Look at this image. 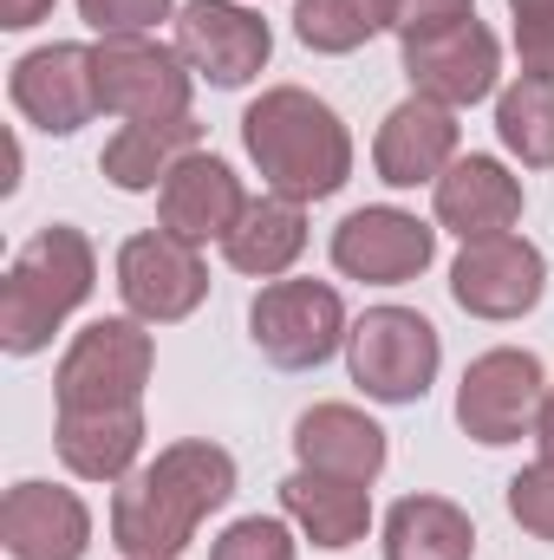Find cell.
Instances as JSON below:
<instances>
[{
  "label": "cell",
  "instance_id": "1",
  "mask_svg": "<svg viewBox=\"0 0 554 560\" xmlns=\"http://www.w3.org/2000/svg\"><path fill=\"white\" fill-rule=\"evenodd\" d=\"M235 495V456L209 436H183L157 450L138 476L112 495V548L125 560H176L189 555L196 528Z\"/></svg>",
  "mask_w": 554,
  "mask_h": 560
},
{
  "label": "cell",
  "instance_id": "2",
  "mask_svg": "<svg viewBox=\"0 0 554 560\" xmlns=\"http://www.w3.org/2000/svg\"><path fill=\"white\" fill-rule=\"evenodd\" d=\"M242 143L262 170V183L287 202H326L353 176V138L339 112L300 85H275L242 112Z\"/></svg>",
  "mask_w": 554,
  "mask_h": 560
},
{
  "label": "cell",
  "instance_id": "3",
  "mask_svg": "<svg viewBox=\"0 0 554 560\" xmlns=\"http://www.w3.org/2000/svg\"><path fill=\"white\" fill-rule=\"evenodd\" d=\"M92 287H99V255H92V242H85L79 229H66V222L39 229V235L13 255L7 280H0V346H7L13 359L46 352L53 332L92 300Z\"/></svg>",
  "mask_w": 554,
  "mask_h": 560
},
{
  "label": "cell",
  "instance_id": "4",
  "mask_svg": "<svg viewBox=\"0 0 554 560\" xmlns=\"http://www.w3.org/2000/svg\"><path fill=\"white\" fill-rule=\"evenodd\" d=\"M346 365L353 385L379 405H417L443 365L437 326L412 306H372L353 332H346Z\"/></svg>",
  "mask_w": 554,
  "mask_h": 560
},
{
  "label": "cell",
  "instance_id": "5",
  "mask_svg": "<svg viewBox=\"0 0 554 560\" xmlns=\"http://www.w3.org/2000/svg\"><path fill=\"white\" fill-rule=\"evenodd\" d=\"M157 346L143 319H92L66 359H59V411H105V405H143Z\"/></svg>",
  "mask_w": 554,
  "mask_h": 560
},
{
  "label": "cell",
  "instance_id": "6",
  "mask_svg": "<svg viewBox=\"0 0 554 560\" xmlns=\"http://www.w3.org/2000/svg\"><path fill=\"white\" fill-rule=\"evenodd\" d=\"M249 332L262 346V359L280 372H313L339 352L346 339V306L339 287L326 280H268L249 306Z\"/></svg>",
  "mask_w": 554,
  "mask_h": 560
},
{
  "label": "cell",
  "instance_id": "7",
  "mask_svg": "<svg viewBox=\"0 0 554 560\" xmlns=\"http://www.w3.org/2000/svg\"><path fill=\"white\" fill-rule=\"evenodd\" d=\"M99 66V105L125 125L150 118H189V66L176 46L150 39V33H105L92 46Z\"/></svg>",
  "mask_w": 554,
  "mask_h": 560
},
{
  "label": "cell",
  "instance_id": "8",
  "mask_svg": "<svg viewBox=\"0 0 554 560\" xmlns=\"http://www.w3.org/2000/svg\"><path fill=\"white\" fill-rule=\"evenodd\" d=\"M542 398H549L542 359L522 352V346H496V352L470 359V372L457 385V423H463V436L503 450V443H516V436L535 430Z\"/></svg>",
  "mask_w": 554,
  "mask_h": 560
},
{
  "label": "cell",
  "instance_id": "9",
  "mask_svg": "<svg viewBox=\"0 0 554 560\" xmlns=\"http://www.w3.org/2000/svg\"><path fill=\"white\" fill-rule=\"evenodd\" d=\"M118 293H125L131 319H143V326H176V319H189L203 306L209 268H203L196 242H176L170 229L131 235L118 248Z\"/></svg>",
  "mask_w": 554,
  "mask_h": 560
},
{
  "label": "cell",
  "instance_id": "10",
  "mask_svg": "<svg viewBox=\"0 0 554 560\" xmlns=\"http://www.w3.org/2000/svg\"><path fill=\"white\" fill-rule=\"evenodd\" d=\"M405 79H412L417 98H437L450 112L476 105L496 92V72H503V46L483 20H457V26H437V33H412L405 39Z\"/></svg>",
  "mask_w": 554,
  "mask_h": 560
},
{
  "label": "cell",
  "instance_id": "11",
  "mask_svg": "<svg viewBox=\"0 0 554 560\" xmlns=\"http://www.w3.org/2000/svg\"><path fill=\"white\" fill-rule=\"evenodd\" d=\"M7 92H13V112H20L26 125L53 131V138H72L79 125H92V118L105 112V105H99L92 46H66V39H53V46L13 59Z\"/></svg>",
  "mask_w": 554,
  "mask_h": 560
},
{
  "label": "cell",
  "instance_id": "12",
  "mask_svg": "<svg viewBox=\"0 0 554 560\" xmlns=\"http://www.w3.org/2000/svg\"><path fill=\"white\" fill-rule=\"evenodd\" d=\"M176 52H183L189 72H203L209 85L235 92V85H249L268 66L275 33H268L262 13H249L235 0H189L176 13Z\"/></svg>",
  "mask_w": 554,
  "mask_h": 560
},
{
  "label": "cell",
  "instance_id": "13",
  "mask_svg": "<svg viewBox=\"0 0 554 560\" xmlns=\"http://www.w3.org/2000/svg\"><path fill=\"white\" fill-rule=\"evenodd\" d=\"M549 287V261L535 242L522 235H483V242H463L457 268H450V293L463 313L476 319H522Z\"/></svg>",
  "mask_w": 554,
  "mask_h": 560
},
{
  "label": "cell",
  "instance_id": "14",
  "mask_svg": "<svg viewBox=\"0 0 554 560\" xmlns=\"http://www.w3.org/2000/svg\"><path fill=\"white\" fill-rule=\"evenodd\" d=\"M430 255H437V229L405 215V209H353L333 229V268L346 280L399 287V280L424 275Z\"/></svg>",
  "mask_w": 554,
  "mask_h": 560
},
{
  "label": "cell",
  "instance_id": "15",
  "mask_svg": "<svg viewBox=\"0 0 554 560\" xmlns=\"http://www.w3.org/2000/svg\"><path fill=\"white\" fill-rule=\"evenodd\" d=\"M0 541L13 560H85L92 509L59 482H13L0 502Z\"/></svg>",
  "mask_w": 554,
  "mask_h": 560
},
{
  "label": "cell",
  "instance_id": "16",
  "mask_svg": "<svg viewBox=\"0 0 554 560\" xmlns=\"http://www.w3.org/2000/svg\"><path fill=\"white\" fill-rule=\"evenodd\" d=\"M242 209H249V196H242V176L222 163V156H209V150H196V156H183L170 176H163V196H157V215H163V229L176 235V242H229V229L242 222Z\"/></svg>",
  "mask_w": 554,
  "mask_h": 560
},
{
  "label": "cell",
  "instance_id": "17",
  "mask_svg": "<svg viewBox=\"0 0 554 560\" xmlns=\"http://www.w3.org/2000/svg\"><path fill=\"white\" fill-rule=\"evenodd\" d=\"M372 163L392 189H417V183H437L450 163H457V112L437 105V98H405L372 143Z\"/></svg>",
  "mask_w": 554,
  "mask_h": 560
},
{
  "label": "cell",
  "instance_id": "18",
  "mask_svg": "<svg viewBox=\"0 0 554 560\" xmlns=\"http://www.w3.org/2000/svg\"><path fill=\"white\" fill-rule=\"evenodd\" d=\"M430 189H437V222L463 242L509 235L522 222V183L496 156H457Z\"/></svg>",
  "mask_w": 554,
  "mask_h": 560
},
{
  "label": "cell",
  "instance_id": "19",
  "mask_svg": "<svg viewBox=\"0 0 554 560\" xmlns=\"http://www.w3.org/2000/svg\"><path fill=\"white\" fill-rule=\"evenodd\" d=\"M280 509H287V522H293L313 548H326V555L366 541V528H372V495H366V482H346V476H326V469H293V476L280 482Z\"/></svg>",
  "mask_w": 554,
  "mask_h": 560
},
{
  "label": "cell",
  "instance_id": "20",
  "mask_svg": "<svg viewBox=\"0 0 554 560\" xmlns=\"http://www.w3.org/2000/svg\"><path fill=\"white\" fill-rule=\"evenodd\" d=\"M293 456L300 469H326L346 482H372L385 469V430L353 411V405H313L293 423Z\"/></svg>",
  "mask_w": 554,
  "mask_h": 560
},
{
  "label": "cell",
  "instance_id": "21",
  "mask_svg": "<svg viewBox=\"0 0 554 560\" xmlns=\"http://www.w3.org/2000/svg\"><path fill=\"white\" fill-rule=\"evenodd\" d=\"M59 463L85 482H125L143 450V405H105V411H59Z\"/></svg>",
  "mask_w": 554,
  "mask_h": 560
},
{
  "label": "cell",
  "instance_id": "22",
  "mask_svg": "<svg viewBox=\"0 0 554 560\" xmlns=\"http://www.w3.org/2000/svg\"><path fill=\"white\" fill-rule=\"evenodd\" d=\"M300 248H307V215H300V202H287L275 189H268L262 202H249L242 222H235L229 242H222L229 268H235V275H255V280H280L300 261Z\"/></svg>",
  "mask_w": 554,
  "mask_h": 560
},
{
  "label": "cell",
  "instance_id": "23",
  "mask_svg": "<svg viewBox=\"0 0 554 560\" xmlns=\"http://www.w3.org/2000/svg\"><path fill=\"white\" fill-rule=\"evenodd\" d=\"M203 150V125L196 118H150V125H125L118 138L105 143V156H99V170L118 183V189H157L183 156H196Z\"/></svg>",
  "mask_w": 554,
  "mask_h": 560
},
{
  "label": "cell",
  "instance_id": "24",
  "mask_svg": "<svg viewBox=\"0 0 554 560\" xmlns=\"http://www.w3.org/2000/svg\"><path fill=\"white\" fill-rule=\"evenodd\" d=\"M476 528L450 495H405L385 515V560H470Z\"/></svg>",
  "mask_w": 554,
  "mask_h": 560
},
{
  "label": "cell",
  "instance_id": "25",
  "mask_svg": "<svg viewBox=\"0 0 554 560\" xmlns=\"http://www.w3.org/2000/svg\"><path fill=\"white\" fill-rule=\"evenodd\" d=\"M496 138L509 156H522V170H554V79L522 72L496 98Z\"/></svg>",
  "mask_w": 554,
  "mask_h": 560
},
{
  "label": "cell",
  "instance_id": "26",
  "mask_svg": "<svg viewBox=\"0 0 554 560\" xmlns=\"http://www.w3.org/2000/svg\"><path fill=\"white\" fill-rule=\"evenodd\" d=\"M385 26H392V0H300L293 7V33L313 52H359Z\"/></svg>",
  "mask_w": 554,
  "mask_h": 560
},
{
  "label": "cell",
  "instance_id": "27",
  "mask_svg": "<svg viewBox=\"0 0 554 560\" xmlns=\"http://www.w3.org/2000/svg\"><path fill=\"white\" fill-rule=\"evenodd\" d=\"M209 560H293V535L275 515H242L222 528V541L209 548Z\"/></svg>",
  "mask_w": 554,
  "mask_h": 560
},
{
  "label": "cell",
  "instance_id": "28",
  "mask_svg": "<svg viewBox=\"0 0 554 560\" xmlns=\"http://www.w3.org/2000/svg\"><path fill=\"white\" fill-rule=\"evenodd\" d=\"M509 515L535 541H554V463H529L522 476H509Z\"/></svg>",
  "mask_w": 554,
  "mask_h": 560
},
{
  "label": "cell",
  "instance_id": "29",
  "mask_svg": "<svg viewBox=\"0 0 554 560\" xmlns=\"http://www.w3.org/2000/svg\"><path fill=\"white\" fill-rule=\"evenodd\" d=\"M509 20H516L522 72L554 79V0H509Z\"/></svg>",
  "mask_w": 554,
  "mask_h": 560
},
{
  "label": "cell",
  "instance_id": "30",
  "mask_svg": "<svg viewBox=\"0 0 554 560\" xmlns=\"http://www.w3.org/2000/svg\"><path fill=\"white\" fill-rule=\"evenodd\" d=\"M79 13L105 39V33H143V26H157L170 13V0H79Z\"/></svg>",
  "mask_w": 554,
  "mask_h": 560
},
{
  "label": "cell",
  "instance_id": "31",
  "mask_svg": "<svg viewBox=\"0 0 554 560\" xmlns=\"http://www.w3.org/2000/svg\"><path fill=\"white\" fill-rule=\"evenodd\" d=\"M457 20H476V0H392V33L399 39L457 26Z\"/></svg>",
  "mask_w": 554,
  "mask_h": 560
},
{
  "label": "cell",
  "instance_id": "32",
  "mask_svg": "<svg viewBox=\"0 0 554 560\" xmlns=\"http://www.w3.org/2000/svg\"><path fill=\"white\" fill-rule=\"evenodd\" d=\"M53 13V0H0V26L7 33H26V26H39Z\"/></svg>",
  "mask_w": 554,
  "mask_h": 560
},
{
  "label": "cell",
  "instance_id": "33",
  "mask_svg": "<svg viewBox=\"0 0 554 560\" xmlns=\"http://www.w3.org/2000/svg\"><path fill=\"white\" fill-rule=\"evenodd\" d=\"M535 443H542V463H554V385L542 398V411H535Z\"/></svg>",
  "mask_w": 554,
  "mask_h": 560
}]
</instances>
